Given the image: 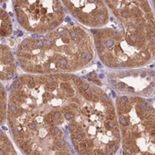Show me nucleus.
<instances>
[{"label":"nucleus","mask_w":155,"mask_h":155,"mask_svg":"<svg viewBox=\"0 0 155 155\" xmlns=\"http://www.w3.org/2000/svg\"><path fill=\"white\" fill-rule=\"evenodd\" d=\"M80 58L87 62V61H90L92 59V54L90 52H84H84L80 53Z\"/></svg>","instance_id":"nucleus-1"},{"label":"nucleus","mask_w":155,"mask_h":155,"mask_svg":"<svg viewBox=\"0 0 155 155\" xmlns=\"http://www.w3.org/2000/svg\"><path fill=\"white\" fill-rule=\"evenodd\" d=\"M58 66L61 67H66L67 66V61L64 58H61L58 61Z\"/></svg>","instance_id":"nucleus-2"},{"label":"nucleus","mask_w":155,"mask_h":155,"mask_svg":"<svg viewBox=\"0 0 155 155\" xmlns=\"http://www.w3.org/2000/svg\"><path fill=\"white\" fill-rule=\"evenodd\" d=\"M80 89H81L83 91H86L89 89V85L87 84L83 83L81 85H80Z\"/></svg>","instance_id":"nucleus-3"}]
</instances>
